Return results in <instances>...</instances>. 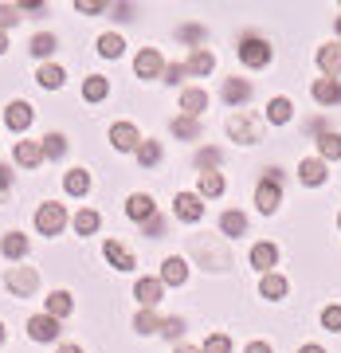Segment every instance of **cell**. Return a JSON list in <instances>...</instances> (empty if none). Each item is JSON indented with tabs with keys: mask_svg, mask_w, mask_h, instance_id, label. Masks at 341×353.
<instances>
[{
	"mask_svg": "<svg viewBox=\"0 0 341 353\" xmlns=\"http://www.w3.org/2000/svg\"><path fill=\"white\" fill-rule=\"evenodd\" d=\"M278 204H282V176H278V169H267V176L255 185V208L271 216L278 212Z\"/></svg>",
	"mask_w": 341,
	"mask_h": 353,
	"instance_id": "obj_1",
	"label": "cell"
},
{
	"mask_svg": "<svg viewBox=\"0 0 341 353\" xmlns=\"http://www.w3.org/2000/svg\"><path fill=\"white\" fill-rule=\"evenodd\" d=\"M227 138L240 141V145H259V141H263V126H259L247 110H240V114L227 118Z\"/></svg>",
	"mask_w": 341,
	"mask_h": 353,
	"instance_id": "obj_2",
	"label": "cell"
},
{
	"mask_svg": "<svg viewBox=\"0 0 341 353\" xmlns=\"http://www.w3.org/2000/svg\"><path fill=\"white\" fill-rule=\"evenodd\" d=\"M236 55H240V63H247L251 71H259V67H267L271 63V43H267L263 36H243L240 39V48H236Z\"/></svg>",
	"mask_w": 341,
	"mask_h": 353,
	"instance_id": "obj_3",
	"label": "cell"
},
{
	"mask_svg": "<svg viewBox=\"0 0 341 353\" xmlns=\"http://www.w3.org/2000/svg\"><path fill=\"white\" fill-rule=\"evenodd\" d=\"M67 228V208L63 204H55V201H48V204H39L36 208V232L39 236H59V232H63Z\"/></svg>",
	"mask_w": 341,
	"mask_h": 353,
	"instance_id": "obj_4",
	"label": "cell"
},
{
	"mask_svg": "<svg viewBox=\"0 0 341 353\" xmlns=\"http://www.w3.org/2000/svg\"><path fill=\"white\" fill-rule=\"evenodd\" d=\"M4 287L12 290L16 299H32L36 287H39L36 267H8V271H4Z\"/></svg>",
	"mask_w": 341,
	"mask_h": 353,
	"instance_id": "obj_5",
	"label": "cell"
},
{
	"mask_svg": "<svg viewBox=\"0 0 341 353\" xmlns=\"http://www.w3.org/2000/svg\"><path fill=\"white\" fill-rule=\"evenodd\" d=\"M192 252L200 255V263H204V271H208V263H212V271H224V267H231V259H227V252L220 248L216 240H192Z\"/></svg>",
	"mask_w": 341,
	"mask_h": 353,
	"instance_id": "obj_6",
	"label": "cell"
},
{
	"mask_svg": "<svg viewBox=\"0 0 341 353\" xmlns=\"http://www.w3.org/2000/svg\"><path fill=\"white\" fill-rule=\"evenodd\" d=\"M173 216L185 220V224H196V220L204 216V201L196 196V192H177V196H173Z\"/></svg>",
	"mask_w": 341,
	"mask_h": 353,
	"instance_id": "obj_7",
	"label": "cell"
},
{
	"mask_svg": "<svg viewBox=\"0 0 341 353\" xmlns=\"http://www.w3.org/2000/svg\"><path fill=\"white\" fill-rule=\"evenodd\" d=\"M102 255H106V263H110L114 271H134V267H138L134 252H130L122 240H106V243H102Z\"/></svg>",
	"mask_w": 341,
	"mask_h": 353,
	"instance_id": "obj_8",
	"label": "cell"
},
{
	"mask_svg": "<svg viewBox=\"0 0 341 353\" xmlns=\"http://www.w3.org/2000/svg\"><path fill=\"white\" fill-rule=\"evenodd\" d=\"M32 118H36V110H32V106H28L24 99L8 102V110H4V122H8V130H12V134H28Z\"/></svg>",
	"mask_w": 341,
	"mask_h": 353,
	"instance_id": "obj_9",
	"label": "cell"
},
{
	"mask_svg": "<svg viewBox=\"0 0 341 353\" xmlns=\"http://www.w3.org/2000/svg\"><path fill=\"white\" fill-rule=\"evenodd\" d=\"M138 141H141V134H138L134 122H114V126H110V145H114V150L134 153V150H138Z\"/></svg>",
	"mask_w": 341,
	"mask_h": 353,
	"instance_id": "obj_10",
	"label": "cell"
},
{
	"mask_svg": "<svg viewBox=\"0 0 341 353\" xmlns=\"http://www.w3.org/2000/svg\"><path fill=\"white\" fill-rule=\"evenodd\" d=\"M134 71H138V79H157L165 71L161 51H157V48H141L138 55H134Z\"/></svg>",
	"mask_w": 341,
	"mask_h": 353,
	"instance_id": "obj_11",
	"label": "cell"
},
{
	"mask_svg": "<svg viewBox=\"0 0 341 353\" xmlns=\"http://www.w3.org/2000/svg\"><path fill=\"white\" fill-rule=\"evenodd\" d=\"M161 294H165V287H161V279H138L134 283V299L141 303V310H153V306L161 303Z\"/></svg>",
	"mask_w": 341,
	"mask_h": 353,
	"instance_id": "obj_12",
	"label": "cell"
},
{
	"mask_svg": "<svg viewBox=\"0 0 341 353\" xmlns=\"http://www.w3.org/2000/svg\"><path fill=\"white\" fill-rule=\"evenodd\" d=\"M28 338L32 341H55L59 338V322L51 314H32L28 318Z\"/></svg>",
	"mask_w": 341,
	"mask_h": 353,
	"instance_id": "obj_13",
	"label": "cell"
},
{
	"mask_svg": "<svg viewBox=\"0 0 341 353\" xmlns=\"http://www.w3.org/2000/svg\"><path fill=\"white\" fill-rule=\"evenodd\" d=\"M251 94H255V87L247 83V79H224V102L227 106H247L251 102Z\"/></svg>",
	"mask_w": 341,
	"mask_h": 353,
	"instance_id": "obj_14",
	"label": "cell"
},
{
	"mask_svg": "<svg viewBox=\"0 0 341 353\" xmlns=\"http://www.w3.org/2000/svg\"><path fill=\"white\" fill-rule=\"evenodd\" d=\"M326 161L322 157H302L298 161V181L302 185H310V189H318V185H326Z\"/></svg>",
	"mask_w": 341,
	"mask_h": 353,
	"instance_id": "obj_15",
	"label": "cell"
},
{
	"mask_svg": "<svg viewBox=\"0 0 341 353\" xmlns=\"http://www.w3.org/2000/svg\"><path fill=\"white\" fill-rule=\"evenodd\" d=\"M126 216L134 220V224H145L149 216H157V204H153L149 192H134V196L126 201Z\"/></svg>",
	"mask_w": 341,
	"mask_h": 353,
	"instance_id": "obj_16",
	"label": "cell"
},
{
	"mask_svg": "<svg viewBox=\"0 0 341 353\" xmlns=\"http://www.w3.org/2000/svg\"><path fill=\"white\" fill-rule=\"evenodd\" d=\"M189 279V263L180 259V255H165L161 263V287H180Z\"/></svg>",
	"mask_w": 341,
	"mask_h": 353,
	"instance_id": "obj_17",
	"label": "cell"
},
{
	"mask_svg": "<svg viewBox=\"0 0 341 353\" xmlns=\"http://www.w3.org/2000/svg\"><path fill=\"white\" fill-rule=\"evenodd\" d=\"M180 110H185V118H200V114L208 110V90L185 87L180 90Z\"/></svg>",
	"mask_w": 341,
	"mask_h": 353,
	"instance_id": "obj_18",
	"label": "cell"
},
{
	"mask_svg": "<svg viewBox=\"0 0 341 353\" xmlns=\"http://www.w3.org/2000/svg\"><path fill=\"white\" fill-rule=\"evenodd\" d=\"M318 67H322V79H338L341 75V43L318 48Z\"/></svg>",
	"mask_w": 341,
	"mask_h": 353,
	"instance_id": "obj_19",
	"label": "cell"
},
{
	"mask_svg": "<svg viewBox=\"0 0 341 353\" xmlns=\"http://www.w3.org/2000/svg\"><path fill=\"white\" fill-rule=\"evenodd\" d=\"M196 196H200V201H216V196H224V176L216 173V169L200 173V176H196Z\"/></svg>",
	"mask_w": 341,
	"mask_h": 353,
	"instance_id": "obj_20",
	"label": "cell"
},
{
	"mask_svg": "<svg viewBox=\"0 0 341 353\" xmlns=\"http://www.w3.org/2000/svg\"><path fill=\"white\" fill-rule=\"evenodd\" d=\"M12 157H16V165H20V169H39L43 150H39V141H16Z\"/></svg>",
	"mask_w": 341,
	"mask_h": 353,
	"instance_id": "obj_21",
	"label": "cell"
},
{
	"mask_svg": "<svg viewBox=\"0 0 341 353\" xmlns=\"http://www.w3.org/2000/svg\"><path fill=\"white\" fill-rule=\"evenodd\" d=\"M0 252H4V259L20 263V259L28 255V236H24V232H4V240H0Z\"/></svg>",
	"mask_w": 341,
	"mask_h": 353,
	"instance_id": "obj_22",
	"label": "cell"
},
{
	"mask_svg": "<svg viewBox=\"0 0 341 353\" xmlns=\"http://www.w3.org/2000/svg\"><path fill=\"white\" fill-rule=\"evenodd\" d=\"M291 114H294V102L287 99V94H278V99L267 102V122H271V126H287Z\"/></svg>",
	"mask_w": 341,
	"mask_h": 353,
	"instance_id": "obj_23",
	"label": "cell"
},
{
	"mask_svg": "<svg viewBox=\"0 0 341 353\" xmlns=\"http://www.w3.org/2000/svg\"><path fill=\"white\" fill-rule=\"evenodd\" d=\"M71 310H75V299H71L67 290H51V294H48V310H43V314H51L55 322H63Z\"/></svg>",
	"mask_w": 341,
	"mask_h": 353,
	"instance_id": "obj_24",
	"label": "cell"
},
{
	"mask_svg": "<svg viewBox=\"0 0 341 353\" xmlns=\"http://www.w3.org/2000/svg\"><path fill=\"white\" fill-rule=\"evenodd\" d=\"M220 232H224L227 240H240L243 232H247V216H243L240 208H227V212L220 216Z\"/></svg>",
	"mask_w": 341,
	"mask_h": 353,
	"instance_id": "obj_25",
	"label": "cell"
},
{
	"mask_svg": "<svg viewBox=\"0 0 341 353\" xmlns=\"http://www.w3.org/2000/svg\"><path fill=\"white\" fill-rule=\"evenodd\" d=\"M314 102L318 106H338L341 102V83L338 79H318L314 83Z\"/></svg>",
	"mask_w": 341,
	"mask_h": 353,
	"instance_id": "obj_26",
	"label": "cell"
},
{
	"mask_svg": "<svg viewBox=\"0 0 341 353\" xmlns=\"http://www.w3.org/2000/svg\"><path fill=\"white\" fill-rule=\"evenodd\" d=\"M185 71H189V75H212V71H216V55H212L208 48H196V51L189 55Z\"/></svg>",
	"mask_w": 341,
	"mask_h": 353,
	"instance_id": "obj_27",
	"label": "cell"
},
{
	"mask_svg": "<svg viewBox=\"0 0 341 353\" xmlns=\"http://www.w3.org/2000/svg\"><path fill=\"white\" fill-rule=\"evenodd\" d=\"M36 83H39L43 90H59V87L67 83V71H63L59 63H43V67L36 71Z\"/></svg>",
	"mask_w": 341,
	"mask_h": 353,
	"instance_id": "obj_28",
	"label": "cell"
},
{
	"mask_svg": "<svg viewBox=\"0 0 341 353\" xmlns=\"http://www.w3.org/2000/svg\"><path fill=\"white\" fill-rule=\"evenodd\" d=\"M134 157H138V165H141V169H157V165H161V141H153V138L138 141V150H134Z\"/></svg>",
	"mask_w": 341,
	"mask_h": 353,
	"instance_id": "obj_29",
	"label": "cell"
},
{
	"mask_svg": "<svg viewBox=\"0 0 341 353\" xmlns=\"http://www.w3.org/2000/svg\"><path fill=\"white\" fill-rule=\"evenodd\" d=\"M275 263H278V248H275V243H255V248H251V267H255V271H263V275H267Z\"/></svg>",
	"mask_w": 341,
	"mask_h": 353,
	"instance_id": "obj_30",
	"label": "cell"
},
{
	"mask_svg": "<svg viewBox=\"0 0 341 353\" xmlns=\"http://www.w3.org/2000/svg\"><path fill=\"white\" fill-rule=\"evenodd\" d=\"M259 294H263V299H271V303L287 299V279L275 275V271H267V275L259 279Z\"/></svg>",
	"mask_w": 341,
	"mask_h": 353,
	"instance_id": "obj_31",
	"label": "cell"
},
{
	"mask_svg": "<svg viewBox=\"0 0 341 353\" xmlns=\"http://www.w3.org/2000/svg\"><path fill=\"white\" fill-rule=\"evenodd\" d=\"M318 153H322V161H338L341 157V134L322 130V134H318Z\"/></svg>",
	"mask_w": 341,
	"mask_h": 353,
	"instance_id": "obj_32",
	"label": "cell"
},
{
	"mask_svg": "<svg viewBox=\"0 0 341 353\" xmlns=\"http://www.w3.org/2000/svg\"><path fill=\"white\" fill-rule=\"evenodd\" d=\"M63 189L71 192V196H87V192H90V173H87V169H67Z\"/></svg>",
	"mask_w": 341,
	"mask_h": 353,
	"instance_id": "obj_33",
	"label": "cell"
},
{
	"mask_svg": "<svg viewBox=\"0 0 341 353\" xmlns=\"http://www.w3.org/2000/svg\"><path fill=\"white\" fill-rule=\"evenodd\" d=\"M110 94V79L106 75H87V83H83V99L87 102H102Z\"/></svg>",
	"mask_w": 341,
	"mask_h": 353,
	"instance_id": "obj_34",
	"label": "cell"
},
{
	"mask_svg": "<svg viewBox=\"0 0 341 353\" xmlns=\"http://www.w3.org/2000/svg\"><path fill=\"white\" fill-rule=\"evenodd\" d=\"M173 134H177L180 141H200V118H185V114H177V118H173Z\"/></svg>",
	"mask_w": 341,
	"mask_h": 353,
	"instance_id": "obj_35",
	"label": "cell"
},
{
	"mask_svg": "<svg viewBox=\"0 0 341 353\" xmlns=\"http://www.w3.org/2000/svg\"><path fill=\"white\" fill-rule=\"evenodd\" d=\"M99 212H94V208H79L75 212V220H71V228H75L79 236H94V232H99Z\"/></svg>",
	"mask_w": 341,
	"mask_h": 353,
	"instance_id": "obj_36",
	"label": "cell"
},
{
	"mask_svg": "<svg viewBox=\"0 0 341 353\" xmlns=\"http://www.w3.org/2000/svg\"><path fill=\"white\" fill-rule=\"evenodd\" d=\"M126 51V39L118 36V32H106V36H99V55L102 59H118Z\"/></svg>",
	"mask_w": 341,
	"mask_h": 353,
	"instance_id": "obj_37",
	"label": "cell"
},
{
	"mask_svg": "<svg viewBox=\"0 0 341 353\" xmlns=\"http://www.w3.org/2000/svg\"><path fill=\"white\" fill-rule=\"evenodd\" d=\"M55 48H59V39L51 36V32H39V36H32V43H28V51H32V55H39V59L55 55Z\"/></svg>",
	"mask_w": 341,
	"mask_h": 353,
	"instance_id": "obj_38",
	"label": "cell"
},
{
	"mask_svg": "<svg viewBox=\"0 0 341 353\" xmlns=\"http://www.w3.org/2000/svg\"><path fill=\"white\" fill-rule=\"evenodd\" d=\"M39 150H43L48 161H59V157L67 153V138H63V134H48V138L39 141Z\"/></svg>",
	"mask_w": 341,
	"mask_h": 353,
	"instance_id": "obj_39",
	"label": "cell"
},
{
	"mask_svg": "<svg viewBox=\"0 0 341 353\" xmlns=\"http://www.w3.org/2000/svg\"><path fill=\"white\" fill-rule=\"evenodd\" d=\"M177 39H180V43H192V51H196V48L204 43V39H208V28H200V24H185V28L177 32Z\"/></svg>",
	"mask_w": 341,
	"mask_h": 353,
	"instance_id": "obj_40",
	"label": "cell"
},
{
	"mask_svg": "<svg viewBox=\"0 0 341 353\" xmlns=\"http://www.w3.org/2000/svg\"><path fill=\"white\" fill-rule=\"evenodd\" d=\"M134 330H138V334H157V330H161V318L153 314V310H138V318H134Z\"/></svg>",
	"mask_w": 341,
	"mask_h": 353,
	"instance_id": "obj_41",
	"label": "cell"
},
{
	"mask_svg": "<svg viewBox=\"0 0 341 353\" xmlns=\"http://www.w3.org/2000/svg\"><path fill=\"white\" fill-rule=\"evenodd\" d=\"M20 20H24V16H20V4H0V32H4V28H16Z\"/></svg>",
	"mask_w": 341,
	"mask_h": 353,
	"instance_id": "obj_42",
	"label": "cell"
},
{
	"mask_svg": "<svg viewBox=\"0 0 341 353\" xmlns=\"http://www.w3.org/2000/svg\"><path fill=\"white\" fill-rule=\"evenodd\" d=\"M200 353H231V338H227V334H212V338L204 341Z\"/></svg>",
	"mask_w": 341,
	"mask_h": 353,
	"instance_id": "obj_43",
	"label": "cell"
},
{
	"mask_svg": "<svg viewBox=\"0 0 341 353\" xmlns=\"http://www.w3.org/2000/svg\"><path fill=\"white\" fill-rule=\"evenodd\" d=\"M157 334H165V338H169V341H177L180 334H185V318H165V322H161V330H157Z\"/></svg>",
	"mask_w": 341,
	"mask_h": 353,
	"instance_id": "obj_44",
	"label": "cell"
},
{
	"mask_svg": "<svg viewBox=\"0 0 341 353\" xmlns=\"http://www.w3.org/2000/svg\"><path fill=\"white\" fill-rule=\"evenodd\" d=\"M106 8H110L106 0H75V12H83V16H99Z\"/></svg>",
	"mask_w": 341,
	"mask_h": 353,
	"instance_id": "obj_45",
	"label": "cell"
},
{
	"mask_svg": "<svg viewBox=\"0 0 341 353\" xmlns=\"http://www.w3.org/2000/svg\"><path fill=\"white\" fill-rule=\"evenodd\" d=\"M322 326H326L329 334L341 330V306H326V310H322Z\"/></svg>",
	"mask_w": 341,
	"mask_h": 353,
	"instance_id": "obj_46",
	"label": "cell"
},
{
	"mask_svg": "<svg viewBox=\"0 0 341 353\" xmlns=\"http://www.w3.org/2000/svg\"><path fill=\"white\" fill-rule=\"evenodd\" d=\"M161 232H165V220H161V216H149V220L141 224V236H149V240H161Z\"/></svg>",
	"mask_w": 341,
	"mask_h": 353,
	"instance_id": "obj_47",
	"label": "cell"
},
{
	"mask_svg": "<svg viewBox=\"0 0 341 353\" xmlns=\"http://www.w3.org/2000/svg\"><path fill=\"white\" fill-rule=\"evenodd\" d=\"M196 165H200V173L216 169V165H220V150H200V153H196Z\"/></svg>",
	"mask_w": 341,
	"mask_h": 353,
	"instance_id": "obj_48",
	"label": "cell"
},
{
	"mask_svg": "<svg viewBox=\"0 0 341 353\" xmlns=\"http://www.w3.org/2000/svg\"><path fill=\"white\" fill-rule=\"evenodd\" d=\"M8 192H12V169H8V165H0V204L8 201Z\"/></svg>",
	"mask_w": 341,
	"mask_h": 353,
	"instance_id": "obj_49",
	"label": "cell"
},
{
	"mask_svg": "<svg viewBox=\"0 0 341 353\" xmlns=\"http://www.w3.org/2000/svg\"><path fill=\"white\" fill-rule=\"evenodd\" d=\"M161 75H165V83H173V87H177V83H180L185 75H189V71H185V63H169V67L161 71Z\"/></svg>",
	"mask_w": 341,
	"mask_h": 353,
	"instance_id": "obj_50",
	"label": "cell"
},
{
	"mask_svg": "<svg viewBox=\"0 0 341 353\" xmlns=\"http://www.w3.org/2000/svg\"><path fill=\"white\" fill-rule=\"evenodd\" d=\"M243 353H275V350H271V341H251Z\"/></svg>",
	"mask_w": 341,
	"mask_h": 353,
	"instance_id": "obj_51",
	"label": "cell"
},
{
	"mask_svg": "<svg viewBox=\"0 0 341 353\" xmlns=\"http://www.w3.org/2000/svg\"><path fill=\"white\" fill-rule=\"evenodd\" d=\"M134 8H130V4H114V20H134Z\"/></svg>",
	"mask_w": 341,
	"mask_h": 353,
	"instance_id": "obj_52",
	"label": "cell"
},
{
	"mask_svg": "<svg viewBox=\"0 0 341 353\" xmlns=\"http://www.w3.org/2000/svg\"><path fill=\"white\" fill-rule=\"evenodd\" d=\"M55 353H83V345H59Z\"/></svg>",
	"mask_w": 341,
	"mask_h": 353,
	"instance_id": "obj_53",
	"label": "cell"
},
{
	"mask_svg": "<svg viewBox=\"0 0 341 353\" xmlns=\"http://www.w3.org/2000/svg\"><path fill=\"white\" fill-rule=\"evenodd\" d=\"M298 353H326V350H322V345H314V341H310V345H302V350H298Z\"/></svg>",
	"mask_w": 341,
	"mask_h": 353,
	"instance_id": "obj_54",
	"label": "cell"
},
{
	"mask_svg": "<svg viewBox=\"0 0 341 353\" xmlns=\"http://www.w3.org/2000/svg\"><path fill=\"white\" fill-rule=\"evenodd\" d=\"M173 353H200V350H196V345H177Z\"/></svg>",
	"mask_w": 341,
	"mask_h": 353,
	"instance_id": "obj_55",
	"label": "cell"
},
{
	"mask_svg": "<svg viewBox=\"0 0 341 353\" xmlns=\"http://www.w3.org/2000/svg\"><path fill=\"white\" fill-rule=\"evenodd\" d=\"M4 51H8V36H4V32H0V55H4Z\"/></svg>",
	"mask_w": 341,
	"mask_h": 353,
	"instance_id": "obj_56",
	"label": "cell"
},
{
	"mask_svg": "<svg viewBox=\"0 0 341 353\" xmlns=\"http://www.w3.org/2000/svg\"><path fill=\"white\" fill-rule=\"evenodd\" d=\"M0 345H4V322H0Z\"/></svg>",
	"mask_w": 341,
	"mask_h": 353,
	"instance_id": "obj_57",
	"label": "cell"
},
{
	"mask_svg": "<svg viewBox=\"0 0 341 353\" xmlns=\"http://www.w3.org/2000/svg\"><path fill=\"white\" fill-rule=\"evenodd\" d=\"M338 36H341V16H338Z\"/></svg>",
	"mask_w": 341,
	"mask_h": 353,
	"instance_id": "obj_58",
	"label": "cell"
},
{
	"mask_svg": "<svg viewBox=\"0 0 341 353\" xmlns=\"http://www.w3.org/2000/svg\"><path fill=\"white\" fill-rule=\"evenodd\" d=\"M338 228H341V216H338Z\"/></svg>",
	"mask_w": 341,
	"mask_h": 353,
	"instance_id": "obj_59",
	"label": "cell"
}]
</instances>
